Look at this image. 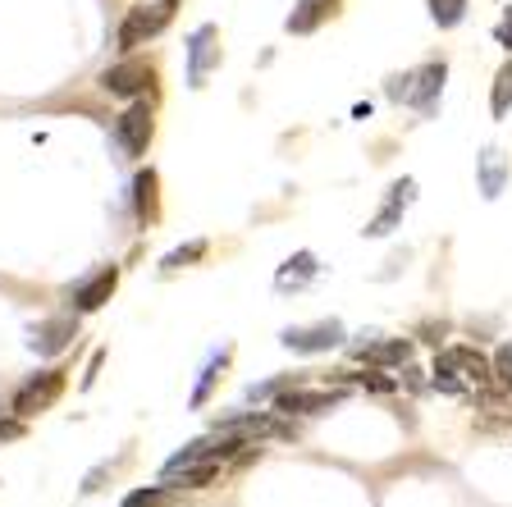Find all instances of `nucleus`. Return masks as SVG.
<instances>
[{
  "instance_id": "obj_1",
  "label": "nucleus",
  "mask_w": 512,
  "mask_h": 507,
  "mask_svg": "<svg viewBox=\"0 0 512 507\" xmlns=\"http://www.w3.org/2000/svg\"><path fill=\"white\" fill-rule=\"evenodd\" d=\"M444 78H448V64L426 60V64H416L412 74L389 78V96L403 101V106H416L421 115H435V101H439V92H444Z\"/></svg>"
},
{
  "instance_id": "obj_2",
  "label": "nucleus",
  "mask_w": 512,
  "mask_h": 507,
  "mask_svg": "<svg viewBox=\"0 0 512 507\" xmlns=\"http://www.w3.org/2000/svg\"><path fill=\"white\" fill-rule=\"evenodd\" d=\"M179 14V0H151V5H133L119 23V51H138V46L156 42L160 32L174 23Z\"/></svg>"
},
{
  "instance_id": "obj_3",
  "label": "nucleus",
  "mask_w": 512,
  "mask_h": 507,
  "mask_svg": "<svg viewBox=\"0 0 512 507\" xmlns=\"http://www.w3.org/2000/svg\"><path fill=\"white\" fill-rule=\"evenodd\" d=\"M494 375V366L485 357H480L476 348H467V343H458V348H444L435 357V384L448 393H462L467 384H485Z\"/></svg>"
},
{
  "instance_id": "obj_4",
  "label": "nucleus",
  "mask_w": 512,
  "mask_h": 507,
  "mask_svg": "<svg viewBox=\"0 0 512 507\" xmlns=\"http://www.w3.org/2000/svg\"><path fill=\"white\" fill-rule=\"evenodd\" d=\"M183 55H188V87L197 92V87H206L211 69H220V60H224L220 28H215V23H197V28L188 32V42H183Z\"/></svg>"
},
{
  "instance_id": "obj_5",
  "label": "nucleus",
  "mask_w": 512,
  "mask_h": 507,
  "mask_svg": "<svg viewBox=\"0 0 512 507\" xmlns=\"http://www.w3.org/2000/svg\"><path fill=\"white\" fill-rule=\"evenodd\" d=\"M151 133H156V119H151V106L138 96V101H133V106L115 119V147L124 151L128 160H138V156H147Z\"/></svg>"
},
{
  "instance_id": "obj_6",
  "label": "nucleus",
  "mask_w": 512,
  "mask_h": 507,
  "mask_svg": "<svg viewBox=\"0 0 512 507\" xmlns=\"http://www.w3.org/2000/svg\"><path fill=\"white\" fill-rule=\"evenodd\" d=\"M343 325L339 320H316V325H293L279 334V343H284L288 352H302V357H316V352H330L343 343Z\"/></svg>"
},
{
  "instance_id": "obj_7",
  "label": "nucleus",
  "mask_w": 512,
  "mask_h": 507,
  "mask_svg": "<svg viewBox=\"0 0 512 507\" xmlns=\"http://www.w3.org/2000/svg\"><path fill=\"white\" fill-rule=\"evenodd\" d=\"M151 83H156V64H151V60H133V55L101 74V87H106L110 96H124V101H138Z\"/></svg>"
},
{
  "instance_id": "obj_8",
  "label": "nucleus",
  "mask_w": 512,
  "mask_h": 507,
  "mask_svg": "<svg viewBox=\"0 0 512 507\" xmlns=\"http://www.w3.org/2000/svg\"><path fill=\"white\" fill-rule=\"evenodd\" d=\"M64 393V370L55 366V370H42L37 380H28L19 393H14V416L19 421H28V416H37V412H46L55 398Z\"/></svg>"
},
{
  "instance_id": "obj_9",
  "label": "nucleus",
  "mask_w": 512,
  "mask_h": 507,
  "mask_svg": "<svg viewBox=\"0 0 512 507\" xmlns=\"http://www.w3.org/2000/svg\"><path fill=\"white\" fill-rule=\"evenodd\" d=\"M343 0H298L293 5V14L284 19V32L288 37H311L316 28H325L330 19H339Z\"/></svg>"
},
{
  "instance_id": "obj_10",
  "label": "nucleus",
  "mask_w": 512,
  "mask_h": 507,
  "mask_svg": "<svg viewBox=\"0 0 512 507\" xmlns=\"http://www.w3.org/2000/svg\"><path fill=\"white\" fill-rule=\"evenodd\" d=\"M416 197V179H398L394 188H389V197H384V206L375 211V220L366 224V238H384V233H394L398 220H403V211L412 206Z\"/></svg>"
},
{
  "instance_id": "obj_11",
  "label": "nucleus",
  "mask_w": 512,
  "mask_h": 507,
  "mask_svg": "<svg viewBox=\"0 0 512 507\" xmlns=\"http://www.w3.org/2000/svg\"><path fill=\"white\" fill-rule=\"evenodd\" d=\"M343 393H325V389H279L275 398V412L284 416H316V412H330V407H339Z\"/></svg>"
},
{
  "instance_id": "obj_12",
  "label": "nucleus",
  "mask_w": 512,
  "mask_h": 507,
  "mask_svg": "<svg viewBox=\"0 0 512 507\" xmlns=\"http://www.w3.org/2000/svg\"><path fill=\"white\" fill-rule=\"evenodd\" d=\"M508 174H512V165H508V156H503L499 147H485V151H480V160H476L480 197H485V201L503 197V188H508Z\"/></svg>"
},
{
  "instance_id": "obj_13",
  "label": "nucleus",
  "mask_w": 512,
  "mask_h": 507,
  "mask_svg": "<svg viewBox=\"0 0 512 507\" xmlns=\"http://www.w3.org/2000/svg\"><path fill=\"white\" fill-rule=\"evenodd\" d=\"M119 288V265H106V270H96L87 284L74 288V311H96V307H106L110 293Z\"/></svg>"
},
{
  "instance_id": "obj_14",
  "label": "nucleus",
  "mask_w": 512,
  "mask_h": 507,
  "mask_svg": "<svg viewBox=\"0 0 512 507\" xmlns=\"http://www.w3.org/2000/svg\"><path fill=\"white\" fill-rule=\"evenodd\" d=\"M320 275V265L311 252H293L284 265H279V275H275V288L279 293H293V288H307L311 279Z\"/></svg>"
},
{
  "instance_id": "obj_15",
  "label": "nucleus",
  "mask_w": 512,
  "mask_h": 507,
  "mask_svg": "<svg viewBox=\"0 0 512 507\" xmlns=\"http://www.w3.org/2000/svg\"><path fill=\"white\" fill-rule=\"evenodd\" d=\"M78 334V325L69 316H55V320H46V325H37L32 329V348L42 352V357H55V352H64V343Z\"/></svg>"
},
{
  "instance_id": "obj_16",
  "label": "nucleus",
  "mask_w": 512,
  "mask_h": 507,
  "mask_svg": "<svg viewBox=\"0 0 512 507\" xmlns=\"http://www.w3.org/2000/svg\"><path fill=\"white\" fill-rule=\"evenodd\" d=\"M215 476H220V462H188V466H179V471H165L160 480L174 489H206Z\"/></svg>"
},
{
  "instance_id": "obj_17",
  "label": "nucleus",
  "mask_w": 512,
  "mask_h": 507,
  "mask_svg": "<svg viewBox=\"0 0 512 507\" xmlns=\"http://www.w3.org/2000/svg\"><path fill=\"white\" fill-rule=\"evenodd\" d=\"M156 192H160V174H156V169H142L138 179H133V206H138V220L142 224H151L160 215Z\"/></svg>"
},
{
  "instance_id": "obj_18",
  "label": "nucleus",
  "mask_w": 512,
  "mask_h": 507,
  "mask_svg": "<svg viewBox=\"0 0 512 507\" xmlns=\"http://www.w3.org/2000/svg\"><path fill=\"white\" fill-rule=\"evenodd\" d=\"M357 357L375 361V366H407V357H412V343H407V338H394V343H380V348H362Z\"/></svg>"
},
{
  "instance_id": "obj_19",
  "label": "nucleus",
  "mask_w": 512,
  "mask_h": 507,
  "mask_svg": "<svg viewBox=\"0 0 512 507\" xmlns=\"http://www.w3.org/2000/svg\"><path fill=\"white\" fill-rule=\"evenodd\" d=\"M490 110H494V119H508V110H512V60H508V64H503L499 74H494Z\"/></svg>"
},
{
  "instance_id": "obj_20",
  "label": "nucleus",
  "mask_w": 512,
  "mask_h": 507,
  "mask_svg": "<svg viewBox=\"0 0 512 507\" xmlns=\"http://www.w3.org/2000/svg\"><path fill=\"white\" fill-rule=\"evenodd\" d=\"M426 5H430L435 28H458V23L467 19V0H426Z\"/></svg>"
},
{
  "instance_id": "obj_21",
  "label": "nucleus",
  "mask_w": 512,
  "mask_h": 507,
  "mask_svg": "<svg viewBox=\"0 0 512 507\" xmlns=\"http://www.w3.org/2000/svg\"><path fill=\"white\" fill-rule=\"evenodd\" d=\"M229 366V348L220 352V357H211V366L202 370V384L192 389V407H206V398H211V389H215V380H220V370Z\"/></svg>"
},
{
  "instance_id": "obj_22",
  "label": "nucleus",
  "mask_w": 512,
  "mask_h": 507,
  "mask_svg": "<svg viewBox=\"0 0 512 507\" xmlns=\"http://www.w3.org/2000/svg\"><path fill=\"white\" fill-rule=\"evenodd\" d=\"M206 256V238H197V243H188V247H179V252H170L165 261H160V270H183L188 261H202Z\"/></svg>"
},
{
  "instance_id": "obj_23",
  "label": "nucleus",
  "mask_w": 512,
  "mask_h": 507,
  "mask_svg": "<svg viewBox=\"0 0 512 507\" xmlns=\"http://www.w3.org/2000/svg\"><path fill=\"white\" fill-rule=\"evenodd\" d=\"M165 503V489L151 485V489H133V494L124 498V507H160Z\"/></svg>"
},
{
  "instance_id": "obj_24",
  "label": "nucleus",
  "mask_w": 512,
  "mask_h": 507,
  "mask_svg": "<svg viewBox=\"0 0 512 507\" xmlns=\"http://www.w3.org/2000/svg\"><path fill=\"white\" fill-rule=\"evenodd\" d=\"M490 366H494V380H499V384H508V389H512V343H503V348L494 352V361H490Z\"/></svg>"
},
{
  "instance_id": "obj_25",
  "label": "nucleus",
  "mask_w": 512,
  "mask_h": 507,
  "mask_svg": "<svg viewBox=\"0 0 512 507\" xmlns=\"http://www.w3.org/2000/svg\"><path fill=\"white\" fill-rule=\"evenodd\" d=\"M357 380H362L366 389H375V393H389V389H394V380H384V375H375V370H371V375H357Z\"/></svg>"
},
{
  "instance_id": "obj_26",
  "label": "nucleus",
  "mask_w": 512,
  "mask_h": 507,
  "mask_svg": "<svg viewBox=\"0 0 512 507\" xmlns=\"http://www.w3.org/2000/svg\"><path fill=\"white\" fill-rule=\"evenodd\" d=\"M494 37H499V42H503V46H508V51H512V10L503 14V23H499V28H494Z\"/></svg>"
},
{
  "instance_id": "obj_27",
  "label": "nucleus",
  "mask_w": 512,
  "mask_h": 507,
  "mask_svg": "<svg viewBox=\"0 0 512 507\" xmlns=\"http://www.w3.org/2000/svg\"><path fill=\"white\" fill-rule=\"evenodd\" d=\"M23 434V421H5L0 425V444H5V439H19Z\"/></svg>"
}]
</instances>
